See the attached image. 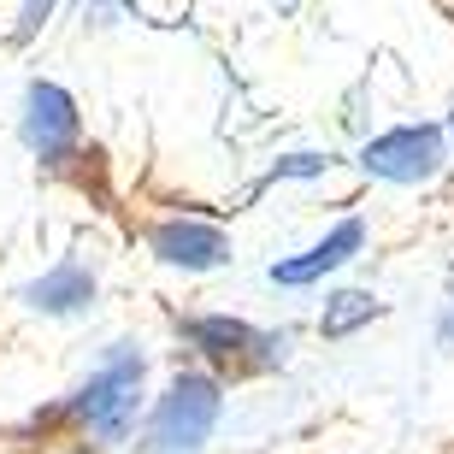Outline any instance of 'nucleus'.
<instances>
[{
  "mask_svg": "<svg viewBox=\"0 0 454 454\" xmlns=\"http://www.w3.org/2000/svg\"><path fill=\"white\" fill-rule=\"evenodd\" d=\"M360 242H366V224H360V219H342L337 231L325 236V242H313L307 254H295V260H278V266H271V278H278V284H319L325 271L348 266L354 254H360Z\"/></svg>",
  "mask_w": 454,
  "mask_h": 454,
  "instance_id": "nucleus-7",
  "label": "nucleus"
},
{
  "mask_svg": "<svg viewBox=\"0 0 454 454\" xmlns=\"http://www.w3.org/2000/svg\"><path fill=\"white\" fill-rule=\"evenodd\" d=\"M148 248L166 260V266H184V271H213L231 260V236L219 224H201V219H171L148 236Z\"/></svg>",
  "mask_w": 454,
  "mask_h": 454,
  "instance_id": "nucleus-6",
  "label": "nucleus"
},
{
  "mask_svg": "<svg viewBox=\"0 0 454 454\" xmlns=\"http://www.w3.org/2000/svg\"><path fill=\"white\" fill-rule=\"evenodd\" d=\"M53 12V0H24V12H18V35H35L42 24H48Z\"/></svg>",
  "mask_w": 454,
  "mask_h": 454,
  "instance_id": "nucleus-10",
  "label": "nucleus"
},
{
  "mask_svg": "<svg viewBox=\"0 0 454 454\" xmlns=\"http://www.w3.org/2000/svg\"><path fill=\"white\" fill-rule=\"evenodd\" d=\"M24 301H30L35 313H83V307L95 301V271L77 266V260H59L48 278H35V284L24 289Z\"/></svg>",
  "mask_w": 454,
  "mask_h": 454,
  "instance_id": "nucleus-8",
  "label": "nucleus"
},
{
  "mask_svg": "<svg viewBox=\"0 0 454 454\" xmlns=\"http://www.w3.org/2000/svg\"><path fill=\"white\" fill-rule=\"evenodd\" d=\"M219 425V384L207 372H177L148 419V454H195Z\"/></svg>",
  "mask_w": 454,
  "mask_h": 454,
  "instance_id": "nucleus-1",
  "label": "nucleus"
},
{
  "mask_svg": "<svg viewBox=\"0 0 454 454\" xmlns=\"http://www.w3.org/2000/svg\"><path fill=\"white\" fill-rule=\"evenodd\" d=\"M142 407V354L136 348H113L106 366L77 389V419L95 442H124Z\"/></svg>",
  "mask_w": 454,
  "mask_h": 454,
  "instance_id": "nucleus-2",
  "label": "nucleus"
},
{
  "mask_svg": "<svg viewBox=\"0 0 454 454\" xmlns=\"http://www.w3.org/2000/svg\"><path fill=\"white\" fill-rule=\"evenodd\" d=\"M24 142L42 160H66L77 148V101L59 83H30L24 89Z\"/></svg>",
  "mask_w": 454,
  "mask_h": 454,
  "instance_id": "nucleus-4",
  "label": "nucleus"
},
{
  "mask_svg": "<svg viewBox=\"0 0 454 454\" xmlns=\"http://www.w3.org/2000/svg\"><path fill=\"white\" fill-rule=\"evenodd\" d=\"M449 136H454V118H449Z\"/></svg>",
  "mask_w": 454,
  "mask_h": 454,
  "instance_id": "nucleus-11",
  "label": "nucleus"
},
{
  "mask_svg": "<svg viewBox=\"0 0 454 454\" xmlns=\"http://www.w3.org/2000/svg\"><path fill=\"white\" fill-rule=\"evenodd\" d=\"M378 319V301L372 295H360V289H342V295H331V307H325V337H348L354 325Z\"/></svg>",
  "mask_w": 454,
  "mask_h": 454,
  "instance_id": "nucleus-9",
  "label": "nucleus"
},
{
  "mask_svg": "<svg viewBox=\"0 0 454 454\" xmlns=\"http://www.w3.org/2000/svg\"><path fill=\"white\" fill-rule=\"evenodd\" d=\"M184 331L195 348H207L213 360H231V366H278L284 360V337H266L242 319H189Z\"/></svg>",
  "mask_w": 454,
  "mask_h": 454,
  "instance_id": "nucleus-5",
  "label": "nucleus"
},
{
  "mask_svg": "<svg viewBox=\"0 0 454 454\" xmlns=\"http://www.w3.org/2000/svg\"><path fill=\"white\" fill-rule=\"evenodd\" d=\"M360 166L384 184H431L442 171V130L437 124H402V130L372 136Z\"/></svg>",
  "mask_w": 454,
  "mask_h": 454,
  "instance_id": "nucleus-3",
  "label": "nucleus"
}]
</instances>
